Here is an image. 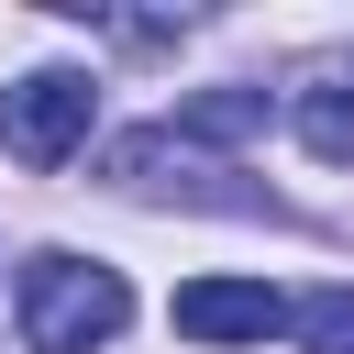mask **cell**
Segmentation results:
<instances>
[{"instance_id": "1", "label": "cell", "mask_w": 354, "mask_h": 354, "mask_svg": "<svg viewBox=\"0 0 354 354\" xmlns=\"http://www.w3.org/2000/svg\"><path fill=\"white\" fill-rule=\"evenodd\" d=\"M11 321H22V343H33V354H100V343H122L133 288H122V266H88V254H33V266H22Z\"/></svg>"}, {"instance_id": "2", "label": "cell", "mask_w": 354, "mask_h": 354, "mask_svg": "<svg viewBox=\"0 0 354 354\" xmlns=\"http://www.w3.org/2000/svg\"><path fill=\"white\" fill-rule=\"evenodd\" d=\"M100 122V77L88 66H33L22 88H0V155L11 166H66Z\"/></svg>"}, {"instance_id": "3", "label": "cell", "mask_w": 354, "mask_h": 354, "mask_svg": "<svg viewBox=\"0 0 354 354\" xmlns=\"http://www.w3.org/2000/svg\"><path fill=\"white\" fill-rule=\"evenodd\" d=\"M177 332L188 343H266V332H288V299L254 277H199V288H177Z\"/></svg>"}, {"instance_id": "4", "label": "cell", "mask_w": 354, "mask_h": 354, "mask_svg": "<svg viewBox=\"0 0 354 354\" xmlns=\"http://www.w3.org/2000/svg\"><path fill=\"white\" fill-rule=\"evenodd\" d=\"M166 144H254L266 133V88H199L177 100V122H155Z\"/></svg>"}, {"instance_id": "5", "label": "cell", "mask_w": 354, "mask_h": 354, "mask_svg": "<svg viewBox=\"0 0 354 354\" xmlns=\"http://www.w3.org/2000/svg\"><path fill=\"white\" fill-rule=\"evenodd\" d=\"M299 144H310L321 166H354V77H321V88H299Z\"/></svg>"}, {"instance_id": "6", "label": "cell", "mask_w": 354, "mask_h": 354, "mask_svg": "<svg viewBox=\"0 0 354 354\" xmlns=\"http://www.w3.org/2000/svg\"><path fill=\"white\" fill-rule=\"evenodd\" d=\"M288 332H299L310 354H354V288H310V299L288 310Z\"/></svg>"}]
</instances>
